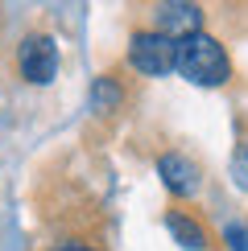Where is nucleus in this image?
Here are the masks:
<instances>
[{"label":"nucleus","mask_w":248,"mask_h":251,"mask_svg":"<svg viewBox=\"0 0 248 251\" xmlns=\"http://www.w3.org/2000/svg\"><path fill=\"white\" fill-rule=\"evenodd\" d=\"M178 75L194 87H223L232 78V58H227L223 41L211 33H190L178 41Z\"/></svg>","instance_id":"obj_1"},{"label":"nucleus","mask_w":248,"mask_h":251,"mask_svg":"<svg viewBox=\"0 0 248 251\" xmlns=\"http://www.w3.org/2000/svg\"><path fill=\"white\" fill-rule=\"evenodd\" d=\"M128 66L145 78H161L178 66V41L157 29H137L128 37Z\"/></svg>","instance_id":"obj_2"},{"label":"nucleus","mask_w":248,"mask_h":251,"mask_svg":"<svg viewBox=\"0 0 248 251\" xmlns=\"http://www.w3.org/2000/svg\"><path fill=\"white\" fill-rule=\"evenodd\" d=\"M17 70H21V78L33 82V87L54 82V75H58V41L50 33H29L17 46Z\"/></svg>","instance_id":"obj_3"},{"label":"nucleus","mask_w":248,"mask_h":251,"mask_svg":"<svg viewBox=\"0 0 248 251\" xmlns=\"http://www.w3.org/2000/svg\"><path fill=\"white\" fill-rule=\"evenodd\" d=\"M153 21H157L153 29L174 37V41H182L190 33H203V8L190 4V0H165V4L153 8Z\"/></svg>","instance_id":"obj_4"},{"label":"nucleus","mask_w":248,"mask_h":251,"mask_svg":"<svg viewBox=\"0 0 248 251\" xmlns=\"http://www.w3.org/2000/svg\"><path fill=\"white\" fill-rule=\"evenodd\" d=\"M157 177H161V185L174 198H194V194H199V185H203L199 165H194L186 152H161L157 156Z\"/></svg>","instance_id":"obj_5"},{"label":"nucleus","mask_w":248,"mask_h":251,"mask_svg":"<svg viewBox=\"0 0 248 251\" xmlns=\"http://www.w3.org/2000/svg\"><path fill=\"white\" fill-rule=\"evenodd\" d=\"M165 231H170L174 243H182L186 251H207V247H211V239H207L203 223H194V218L182 214V210H165Z\"/></svg>","instance_id":"obj_6"},{"label":"nucleus","mask_w":248,"mask_h":251,"mask_svg":"<svg viewBox=\"0 0 248 251\" xmlns=\"http://www.w3.org/2000/svg\"><path fill=\"white\" fill-rule=\"evenodd\" d=\"M124 103V87L116 75H99L91 82V111H99V116H112V111H120Z\"/></svg>","instance_id":"obj_7"},{"label":"nucleus","mask_w":248,"mask_h":251,"mask_svg":"<svg viewBox=\"0 0 248 251\" xmlns=\"http://www.w3.org/2000/svg\"><path fill=\"white\" fill-rule=\"evenodd\" d=\"M232 181H236V190L248 194V144H236V152H232Z\"/></svg>","instance_id":"obj_8"},{"label":"nucleus","mask_w":248,"mask_h":251,"mask_svg":"<svg viewBox=\"0 0 248 251\" xmlns=\"http://www.w3.org/2000/svg\"><path fill=\"white\" fill-rule=\"evenodd\" d=\"M223 239H227V247H232V251H248V226L227 223L223 226Z\"/></svg>","instance_id":"obj_9"},{"label":"nucleus","mask_w":248,"mask_h":251,"mask_svg":"<svg viewBox=\"0 0 248 251\" xmlns=\"http://www.w3.org/2000/svg\"><path fill=\"white\" fill-rule=\"evenodd\" d=\"M50 251H99V247H79V243H66V247H50Z\"/></svg>","instance_id":"obj_10"}]
</instances>
